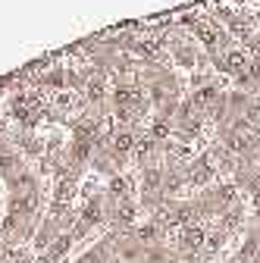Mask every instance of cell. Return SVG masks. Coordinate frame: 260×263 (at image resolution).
I'll return each mask as SVG.
<instances>
[{
	"instance_id": "cell-1",
	"label": "cell",
	"mask_w": 260,
	"mask_h": 263,
	"mask_svg": "<svg viewBox=\"0 0 260 263\" xmlns=\"http://www.w3.org/2000/svg\"><path fill=\"white\" fill-rule=\"evenodd\" d=\"M57 232H60V219H47V222H41V229H38V245L41 248H50L53 241H57Z\"/></svg>"
}]
</instances>
